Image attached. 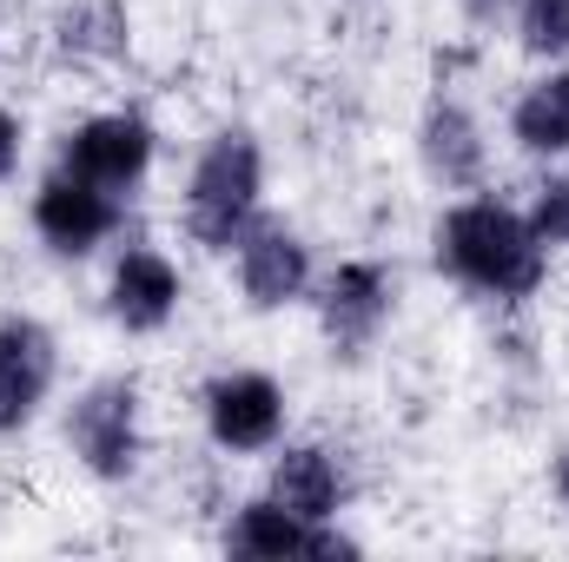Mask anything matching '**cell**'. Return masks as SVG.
<instances>
[{"label": "cell", "mask_w": 569, "mask_h": 562, "mask_svg": "<svg viewBox=\"0 0 569 562\" xmlns=\"http://www.w3.org/2000/svg\"><path fill=\"white\" fill-rule=\"evenodd\" d=\"M430 252L457 284H470L497 304H523L550 279V245L537 239L530 212H517L503 199H457L437 219Z\"/></svg>", "instance_id": "6da1fadb"}, {"label": "cell", "mask_w": 569, "mask_h": 562, "mask_svg": "<svg viewBox=\"0 0 569 562\" xmlns=\"http://www.w3.org/2000/svg\"><path fill=\"white\" fill-rule=\"evenodd\" d=\"M259 192H266V152L246 127H226L212 133L206 152L192 159V179H186V239L206 245V252H232L239 232L259 219Z\"/></svg>", "instance_id": "7a4b0ae2"}, {"label": "cell", "mask_w": 569, "mask_h": 562, "mask_svg": "<svg viewBox=\"0 0 569 562\" xmlns=\"http://www.w3.org/2000/svg\"><path fill=\"white\" fill-rule=\"evenodd\" d=\"M67 450L100 483H127L140 470V384L133 378L87 384L67 411Z\"/></svg>", "instance_id": "3957f363"}, {"label": "cell", "mask_w": 569, "mask_h": 562, "mask_svg": "<svg viewBox=\"0 0 569 562\" xmlns=\"http://www.w3.org/2000/svg\"><path fill=\"white\" fill-rule=\"evenodd\" d=\"M391 304H398L391 265H378V259H345L331 279L318 284V324H325L331 358H365V351L378 344V331L391 324Z\"/></svg>", "instance_id": "277c9868"}, {"label": "cell", "mask_w": 569, "mask_h": 562, "mask_svg": "<svg viewBox=\"0 0 569 562\" xmlns=\"http://www.w3.org/2000/svg\"><path fill=\"white\" fill-rule=\"evenodd\" d=\"M152 152H159V133L146 113H93L80 120L67 145H60V172L87 179V185H107V192H133L146 172H152Z\"/></svg>", "instance_id": "5b68a950"}, {"label": "cell", "mask_w": 569, "mask_h": 562, "mask_svg": "<svg viewBox=\"0 0 569 562\" xmlns=\"http://www.w3.org/2000/svg\"><path fill=\"white\" fill-rule=\"evenodd\" d=\"M120 219H127V199L120 192H107V185H87V179H73V172H47L40 179V192H33V232L47 239V252H60V259H87V252H100L113 232H120Z\"/></svg>", "instance_id": "8992f818"}, {"label": "cell", "mask_w": 569, "mask_h": 562, "mask_svg": "<svg viewBox=\"0 0 569 562\" xmlns=\"http://www.w3.org/2000/svg\"><path fill=\"white\" fill-rule=\"evenodd\" d=\"M206 430H212V443L232 450V456L272 450L279 430H284L279 378H266V371H226V378H212V384H206Z\"/></svg>", "instance_id": "52a82bcc"}, {"label": "cell", "mask_w": 569, "mask_h": 562, "mask_svg": "<svg viewBox=\"0 0 569 562\" xmlns=\"http://www.w3.org/2000/svg\"><path fill=\"white\" fill-rule=\"evenodd\" d=\"M239 291H246V304L252 311H284L291 298H305V284H311V245L284 225V219H252L246 232H239Z\"/></svg>", "instance_id": "ba28073f"}, {"label": "cell", "mask_w": 569, "mask_h": 562, "mask_svg": "<svg viewBox=\"0 0 569 562\" xmlns=\"http://www.w3.org/2000/svg\"><path fill=\"white\" fill-rule=\"evenodd\" d=\"M60 371V344L40 318H0V436H13L20 423L47 404Z\"/></svg>", "instance_id": "9c48e42d"}, {"label": "cell", "mask_w": 569, "mask_h": 562, "mask_svg": "<svg viewBox=\"0 0 569 562\" xmlns=\"http://www.w3.org/2000/svg\"><path fill=\"white\" fill-rule=\"evenodd\" d=\"M226 550L246 562H284V556H358V543L351 536H338V530H325V523H305V516H291L284 503L272 496H259V503H246L239 516H232V530H226Z\"/></svg>", "instance_id": "30bf717a"}, {"label": "cell", "mask_w": 569, "mask_h": 562, "mask_svg": "<svg viewBox=\"0 0 569 562\" xmlns=\"http://www.w3.org/2000/svg\"><path fill=\"white\" fill-rule=\"evenodd\" d=\"M418 159L425 172L443 185V192H477L483 185V165H490V145H483V127L463 100L437 93L418 120Z\"/></svg>", "instance_id": "8fae6325"}, {"label": "cell", "mask_w": 569, "mask_h": 562, "mask_svg": "<svg viewBox=\"0 0 569 562\" xmlns=\"http://www.w3.org/2000/svg\"><path fill=\"white\" fill-rule=\"evenodd\" d=\"M179 298H186L179 265H172L166 252H152V245L120 252V265H113V279H107V311H113V324H120V331H140V338L172 324Z\"/></svg>", "instance_id": "7c38bea8"}, {"label": "cell", "mask_w": 569, "mask_h": 562, "mask_svg": "<svg viewBox=\"0 0 569 562\" xmlns=\"http://www.w3.org/2000/svg\"><path fill=\"white\" fill-rule=\"evenodd\" d=\"M53 53L67 67H120L133 53L127 0H67L53 13Z\"/></svg>", "instance_id": "4fadbf2b"}, {"label": "cell", "mask_w": 569, "mask_h": 562, "mask_svg": "<svg viewBox=\"0 0 569 562\" xmlns=\"http://www.w3.org/2000/svg\"><path fill=\"white\" fill-rule=\"evenodd\" d=\"M272 503H284L305 523H331L345 503V470L325 443H284V456L272 463Z\"/></svg>", "instance_id": "5bb4252c"}, {"label": "cell", "mask_w": 569, "mask_h": 562, "mask_svg": "<svg viewBox=\"0 0 569 562\" xmlns=\"http://www.w3.org/2000/svg\"><path fill=\"white\" fill-rule=\"evenodd\" d=\"M510 140L537 159H563L569 152V67H550L543 80L523 87V100L510 107Z\"/></svg>", "instance_id": "9a60e30c"}, {"label": "cell", "mask_w": 569, "mask_h": 562, "mask_svg": "<svg viewBox=\"0 0 569 562\" xmlns=\"http://www.w3.org/2000/svg\"><path fill=\"white\" fill-rule=\"evenodd\" d=\"M517 40L537 60H563L569 53V0H517Z\"/></svg>", "instance_id": "2e32d148"}, {"label": "cell", "mask_w": 569, "mask_h": 562, "mask_svg": "<svg viewBox=\"0 0 569 562\" xmlns=\"http://www.w3.org/2000/svg\"><path fill=\"white\" fill-rule=\"evenodd\" d=\"M530 225H537L543 245H569V172H557V179L537 185V199H530Z\"/></svg>", "instance_id": "e0dca14e"}, {"label": "cell", "mask_w": 569, "mask_h": 562, "mask_svg": "<svg viewBox=\"0 0 569 562\" xmlns=\"http://www.w3.org/2000/svg\"><path fill=\"white\" fill-rule=\"evenodd\" d=\"M20 145H27V133H20V120H13V113L0 107V185H7L13 172H20Z\"/></svg>", "instance_id": "ac0fdd59"}, {"label": "cell", "mask_w": 569, "mask_h": 562, "mask_svg": "<svg viewBox=\"0 0 569 562\" xmlns=\"http://www.w3.org/2000/svg\"><path fill=\"white\" fill-rule=\"evenodd\" d=\"M457 7H463L470 27H503V20H517V0H457Z\"/></svg>", "instance_id": "d6986e66"}, {"label": "cell", "mask_w": 569, "mask_h": 562, "mask_svg": "<svg viewBox=\"0 0 569 562\" xmlns=\"http://www.w3.org/2000/svg\"><path fill=\"white\" fill-rule=\"evenodd\" d=\"M550 490H557V503L569 510V443L557 450V463H550Z\"/></svg>", "instance_id": "ffe728a7"}]
</instances>
